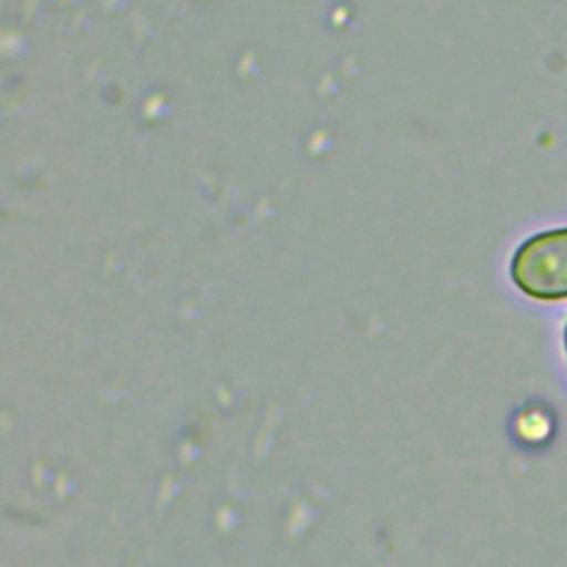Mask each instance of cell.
I'll return each instance as SVG.
<instances>
[{
    "instance_id": "obj_1",
    "label": "cell",
    "mask_w": 567,
    "mask_h": 567,
    "mask_svg": "<svg viewBox=\"0 0 567 567\" xmlns=\"http://www.w3.org/2000/svg\"><path fill=\"white\" fill-rule=\"evenodd\" d=\"M509 277L532 299H567V226L525 239L512 255Z\"/></svg>"
},
{
    "instance_id": "obj_2",
    "label": "cell",
    "mask_w": 567,
    "mask_h": 567,
    "mask_svg": "<svg viewBox=\"0 0 567 567\" xmlns=\"http://www.w3.org/2000/svg\"><path fill=\"white\" fill-rule=\"evenodd\" d=\"M565 350H567V323H565Z\"/></svg>"
}]
</instances>
